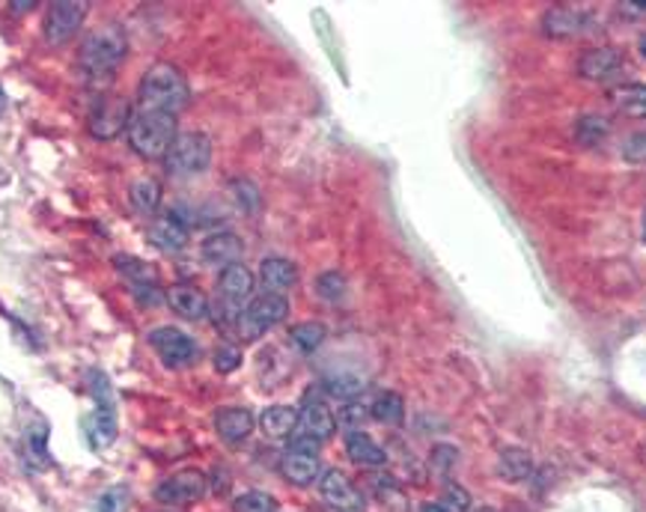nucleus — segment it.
I'll list each match as a JSON object with an SVG mask.
<instances>
[{
	"label": "nucleus",
	"mask_w": 646,
	"mask_h": 512,
	"mask_svg": "<svg viewBox=\"0 0 646 512\" xmlns=\"http://www.w3.org/2000/svg\"><path fill=\"white\" fill-rule=\"evenodd\" d=\"M188 81H185V75L173 63H155L141 78V90H137L141 111L176 116L182 107L188 105Z\"/></svg>",
	"instance_id": "1"
},
{
	"label": "nucleus",
	"mask_w": 646,
	"mask_h": 512,
	"mask_svg": "<svg viewBox=\"0 0 646 512\" xmlns=\"http://www.w3.org/2000/svg\"><path fill=\"white\" fill-rule=\"evenodd\" d=\"M125 54H129V42H125L123 28L105 24L84 39L78 60H81V69L86 75H111L123 63Z\"/></svg>",
	"instance_id": "2"
},
{
	"label": "nucleus",
	"mask_w": 646,
	"mask_h": 512,
	"mask_svg": "<svg viewBox=\"0 0 646 512\" xmlns=\"http://www.w3.org/2000/svg\"><path fill=\"white\" fill-rule=\"evenodd\" d=\"M129 143L132 150L143 158H164L173 141L180 137L176 134V116L173 114H153V111H141L132 116L129 123Z\"/></svg>",
	"instance_id": "3"
},
{
	"label": "nucleus",
	"mask_w": 646,
	"mask_h": 512,
	"mask_svg": "<svg viewBox=\"0 0 646 512\" xmlns=\"http://www.w3.org/2000/svg\"><path fill=\"white\" fill-rule=\"evenodd\" d=\"M164 164L173 176H197L212 164V141L201 132L180 134L164 155Z\"/></svg>",
	"instance_id": "4"
},
{
	"label": "nucleus",
	"mask_w": 646,
	"mask_h": 512,
	"mask_svg": "<svg viewBox=\"0 0 646 512\" xmlns=\"http://www.w3.org/2000/svg\"><path fill=\"white\" fill-rule=\"evenodd\" d=\"M280 471L289 483L295 485H310L319 480V441L314 438L298 436L293 441V447L286 450L284 462H280Z\"/></svg>",
	"instance_id": "5"
},
{
	"label": "nucleus",
	"mask_w": 646,
	"mask_h": 512,
	"mask_svg": "<svg viewBox=\"0 0 646 512\" xmlns=\"http://www.w3.org/2000/svg\"><path fill=\"white\" fill-rule=\"evenodd\" d=\"M286 314H289V304H286L284 295H259L257 301L247 304V310L242 314V334H245L247 340H254L259 334H266L268 328L284 322Z\"/></svg>",
	"instance_id": "6"
},
{
	"label": "nucleus",
	"mask_w": 646,
	"mask_h": 512,
	"mask_svg": "<svg viewBox=\"0 0 646 512\" xmlns=\"http://www.w3.org/2000/svg\"><path fill=\"white\" fill-rule=\"evenodd\" d=\"M86 7L84 0H54L48 7L45 16V39L51 45H63L69 39L75 37L81 21L86 19Z\"/></svg>",
	"instance_id": "7"
},
{
	"label": "nucleus",
	"mask_w": 646,
	"mask_h": 512,
	"mask_svg": "<svg viewBox=\"0 0 646 512\" xmlns=\"http://www.w3.org/2000/svg\"><path fill=\"white\" fill-rule=\"evenodd\" d=\"M206 474L197 471V468H185V471H176L173 477H167L158 489H155V501L167 503V506H182V503L201 501L206 494Z\"/></svg>",
	"instance_id": "8"
},
{
	"label": "nucleus",
	"mask_w": 646,
	"mask_h": 512,
	"mask_svg": "<svg viewBox=\"0 0 646 512\" xmlns=\"http://www.w3.org/2000/svg\"><path fill=\"white\" fill-rule=\"evenodd\" d=\"M150 346H153L155 355H158L167 367H188V363L197 358V342L191 340L185 331H180V328H171V325L155 328V331L150 334Z\"/></svg>",
	"instance_id": "9"
},
{
	"label": "nucleus",
	"mask_w": 646,
	"mask_h": 512,
	"mask_svg": "<svg viewBox=\"0 0 646 512\" xmlns=\"http://www.w3.org/2000/svg\"><path fill=\"white\" fill-rule=\"evenodd\" d=\"M129 123H132V111H129V102L120 95H107L102 102H95L93 114H90V132L102 141L129 132Z\"/></svg>",
	"instance_id": "10"
},
{
	"label": "nucleus",
	"mask_w": 646,
	"mask_h": 512,
	"mask_svg": "<svg viewBox=\"0 0 646 512\" xmlns=\"http://www.w3.org/2000/svg\"><path fill=\"white\" fill-rule=\"evenodd\" d=\"M319 494H322V501L328 506L340 512H363V506H367L363 494L355 489L352 480L342 471H325L319 477Z\"/></svg>",
	"instance_id": "11"
},
{
	"label": "nucleus",
	"mask_w": 646,
	"mask_h": 512,
	"mask_svg": "<svg viewBox=\"0 0 646 512\" xmlns=\"http://www.w3.org/2000/svg\"><path fill=\"white\" fill-rule=\"evenodd\" d=\"M334 429H337V418L331 414V408L325 406L322 397L310 393L305 399V408L298 411V429L295 432L305 438H314V441L322 444L325 438L334 436Z\"/></svg>",
	"instance_id": "12"
},
{
	"label": "nucleus",
	"mask_w": 646,
	"mask_h": 512,
	"mask_svg": "<svg viewBox=\"0 0 646 512\" xmlns=\"http://www.w3.org/2000/svg\"><path fill=\"white\" fill-rule=\"evenodd\" d=\"M221 298H224V307H227L229 316H238V310L250 301V295H254V275H250V268L236 263V266H229L221 272L218 280Z\"/></svg>",
	"instance_id": "13"
},
{
	"label": "nucleus",
	"mask_w": 646,
	"mask_h": 512,
	"mask_svg": "<svg viewBox=\"0 0 646 512\" xmlns=\"http://www.w3.org/2000/svg\"><path fill=\"white\" fill-rule=\"evenodd\" d=\"M242 238L236 236V233H215V236H209L206 242H203L201 254H203V263L212 268H229L236 266L238 259H242Z\"/></svg>",
	"instance_id": "14"
},
{
	"label": "nucleus",
	"mask_w": 646,
	"mask_h": 512,
	"mask_svg": "<svg viewBox=\"0 0 646 512\" xmlns=\"http://www.w3.org/2000/svg\"><path fill=\"white\" fill-rule=\"evenodd\" d=\"M93 399H95V411L93 420L99 432L105 436V441L116 436V402L114 393H111V381L102 372H93Z\"/></svg>",
	"instance_id": "15"
},
{
	"label": "nucleus",
	"mask_w": 646,
	"mask_h": 512,
	"mask_svg": "<svg viewBox=\"0 0 646 512\" xmlns=\"http://www.w3.org/2000/svg\"><path fill=\"white\" fill-rule=\"evenodd\" d=\"M167 304H171L173 314H180L182 319H191V322L206 319V314H209V298H206L197 286L188 284L171 286V289H167Z\"/></svg>",
	"instance_id": "16"
},
{
	"label": "nucleus",
	"mask_w": 646,
	"mask_h": 512,
	"mask_svg": "<svg viewBox=\"0 0 646 512\" xmlns=\"http://www.w3.org/2000/svg\"><path fill=\"white\" fill-rule=\"evenodd\" d=\"M150 245H155L164 254H180L182 247L188 245L185 221H180L176 215H164L162 221H155L153 227H150Z\"/></svg>",
	"instance_id": "17"
},
{
	"label": "nucleus",
	"mask_w": 646,
	"mask_h": 512,
	"mask_svg": "<svg viewBox=\"0 0 646 512\" xmlns=\"http://www.w3.org/2000/svg\"><path fill=\"white\" fill-rule=\"evenodd\" d=\"M578 72L589 81H608V78H617L623 72V58L614 48H596V51H587L581 58Z\"/></svg>",
	"instance_id": "18"
},
{
	"label": "nucleus",
	"mask_w": 646,
	"mask_h": 512,
	"mask_svg": "<svg viewBox=\"0 0 646 512\" xmlns=\"http://www.w3.org/2000/svg\"><path fill=\"white\" fill-rule=\"evenodd\" d=\"M215 429L227 444H242L254 432V414L247 408H221Z\"/></svg>",
	"instance_id": "19"
},
{
	"label": "nucleus",
	"mask_w": 646,
	"mask_h": 512,
	"mask_svg": "<svg viewBox=\"0 0 646 512\" xmlns=\"http://www.w3.org/2000/svg\"><path fill=\"white\" fill-rule=\"evenodd\" d=\"M259 280L266 286L268 293L284 295L286 289H293L295 280H298V268L289 263V259H280V256H268L259 266Z\"/></svg>",
	"instance_id": "20"
},
{
	"label": "nucleus",
	"mask_w": 646,
	"mask_h": 512,
	"mask_svg": "<svg viewBox=\"0 0 646 512\" xmlns=\"http://www.w3.org/2000/svg\"><path fill=\"white\" fill-rule=\"evenodd\" d=\"M346 450H349V459H352L355 465L361 468H381L388 462V453L367 432H361V429L346 436Z\"/></svg>",
	"instance_id": "21"
},
{
	"label": "nucleus",
	"mask_w": 646,
	"mask_h": 512,
	"mask_svg": "<svg viewBox=\"0 0 646 512\" xmlns=\"http://www.w3.org/2000/svg\"><path fill=\"white\" fill-rule=\"evenodd\" d=\"M263 432L275 441H284L298 429V411L293 406H271L263 411Z\"/></svg>",
	"instance_id": "22"
},
{
	"label": "nucleus",
	"mask_w": 646,
	"mask_h": 512,
	"mask_svg": "<svg viewBox=\"0 0 646 512\" xmlns=\"http://www.w3.org/2000/svg\"><path fill=\"white\" fill-rule=\"evenodd\" d=\"M533 471V455L522 447H506L501 459H498V474L510 480V483H522Z\"/></svg>",
	"instance_id": "23"
},
{
	"label": "nucleus",
	"mask_w": 646,
	"mask_h": 512,
	"mask_svg": "<svg viewBox=\"0 0 646 512\" xmlns=\"http://www.w3.org/2000/svg\"><path fill=\"white\" fill-rule=\"evenodd\" d=\"M587 28V19L572 10H552L545 16V33L548 37H581Z\"/></svg>",
	"instance_id": "24"
},
{
	"label": "nucleus",
	"mask_w": 646,
	"mask_h": 512,
	"mask_svg": "<svg viewBox=\"0 0 646 512\" xmlns=\"http://www.w3.org/2000/svg\"><path fill=\"white\" fill-rule=\"evenodd\" d=\"M370 411L372 418L379 420V423H388V427H400L402 420H406V402H402L400 393H393V390L379 393Z\"/></svg>",
	"instance_id": "25"
},
{
	"label": "nucleus",
	"mask_w": 646,
	"mask_h": 512,
	"mask_svg": "<svg viewBox=\"0 0 646 512\" xmlns=\"http://www.w3.org/2000/svg\"><path fill=\"white\" fill-rule=\"evenodd\" d=\"M129 199H132V206L141 215H153L158 206H162V188H158V182L153 180H137L132 182V188H129Z\"/></svg>",
	"instance_id": "26"
},
{
	"label": "nucleus",
	"mask_w": 646,
	"mask_h": 512,
	"mask_svg": "<svg viewBox=\"0 0 646 512\" xmlns=\"http://www.w3.org/2000/svg\"><path fill=\"white\" fill-rule=\"evenodd\" d=\"M611 102L628 116H646V86L628 84L611 90Z\"/></svg>",
	"instance_id": "27"
},
{
	"label": "nucleus",
	"mask_w": 646,
	"mask_h": 512,
	"mask_svg": "<svg viewBox=\"0 0 646 512\" xmlns=\"http://www.w3.org/2000/svg\"><path fill=\"white\" fill-rule=\"evenodd\" d=\"M114 266L120 268L125 277H132L134 284H141V286H155V280H158L153 266H150V263H141V259H134V256H125V254L114 256Z\"/></svg>",
	"instance_id": "28"
},
{
	"label": "nucleus",
	"mask_w": 646,
	"mask_h": 512,
	"mask_svg": "<svg viewBox=\"0 0 646 512\" xmlns=\"http://www.w3.org/2000/svg\"><path fill=\"white\" fill-rule=\"evenodd\" d=\"M325 337H328V331H325V325L319 322L295 325L293 331H289V340H293L301 351H316L325 342Z\"/></svg>",
	"instance_id": "29"
},
{
	"label": "nucleus",
	"mask_w": 646,
	"mask_h": 512,
	"mask_svg": "<svg viewBox=\"0 0 646 512\" xmlns=\"http://www.w3.org/2000/svg\"><path fill=\"white\" fill-rule=\"evenodd\" d=\"M316 293L322 295L325 301H340L342 293H346V277L340 272H325L316 280Z\"/></svg>",
	"instance_id": "30"
},
{
	"label": "nucleus",
	"mask_w": 646,
	"mask_h": 512,
	"mask_svg": "<svg viewBox=\"0 0 646 512\" xmlns=\"http://www.w3.org/2000/svg\"><path fill=\"white\" fill-rule=\"evenodd\" d=\"M277 501L266 492H245L236 498V512H275Z\"/></svg>",
	"instance_id": "31"
},
{
	"label": "nucleus",
	"mask_w": 646,
	"mask_h": 512,
	"mask_svg": "<svg viewBox=\"0 0 646 512\" xmlns=\"http://www.w3.org/2000/svg\"><path fill=\"white\" fill-rule=\"evenodd\" d=\"M438 503L444 506V512H471V494L462 485H447Z\"/></svg>",
	"instance_id": "32"
},
{
	"label": "nucleus",
	"mask_w": 646,
	"mask_h": 512,
	"mask_svg": "<svg viewBox=\"0 0 646 512\" xmlns=\"http://www.w3.org/2000/svg\"><path fill=\"white\" fill-rule=\"evenodd\" d=\"M608 134V120H602V116H587V120H581L578 123V141L581 143H593L599 141Z\"/></svg>",
	"instance_id": "33"
},
{
	"label": "nucleus",
	"mask_w": 646,
	"mask_h": 512,
	"mask_svg": "<svg viewBox=\"0 0 646 512\" xmlns=\"http://www.w3.org/2000/svg\"><path fill=\"white\" fill-rule=\"evenodd\" d=\"M367 418H372V411L363 402H349V406L340 411V423L349 427V432H358V427L367 423Z\"/></svg>",
	"instance_id": "34"
},
{
	"label": "nucleus",
	"mask_w": 646,
	"mask_h": 512,
	"mask_svg": "<svg viewBox=\"0 0 646 512\" xmlns=\"http://www.w3.org/2000/svg\"><path fill=\"white\" fill-rule=\"evenodd\" d=\"M623 158L635 164H646V132L632 134V137L623 143Z\"/></svg>",
	"instance_id": "35"
},
{
	"label": "nucleus",
	"mask_w": 646,
	"mask_h": 512,
	"mask_svg": "<svg viewBox=\"0 0 646 512\" xmlns=\"http://www.w3.org/2000/svg\"><path fill=\"white\" fill-rule=\"evenodd\" d=\"M328 390H331L334 397L349 399V397H355V393H361L363 385H361V379H352V376H346V379H334L331 385H328Z\"/></svg>",
	"instance_id": "36"
},
{
	"label": "nucleus",
	"mask_w": 646,
	"mask_h": 512,
	"mask_svg": "<svg viewBox=\"0 0 646 512\" xmlns=\"http://www.w3.org/2000/svg\"><path fill=\"white\" fill-rule=\"evenodd\" d=\"M457 450L453 447H435L432 450V465L438 468V471H450V468L457 465Z\"/></svg>",
	"instance_id": "37"
},
{
	"label": "nucleus",
	"mask_w": 646,
	"mask_h": 512,
	"mask_svg": "<svg viewBox=\"0 0 646 512\" xmlns=\"http://www.w3.org/2000/svg\"><path fill=\"white\" fill-rule=\"evenodd\" d=\"M238 361H242V355L236 349H221L215 355V363H218L221 372H233L238 367Z\"/></svg>",
	"instance_id": "38"
},
{
	"label": "nucleus",
	"mask_w": 646,
	"mask_h": 512,
	"mask_svg": "<svg viewBox=\"0 0 646 512\" xmlns=\"http://www.w3.org/2000/svg\"><path fill=\"white\" fill-rule=\"evenodd\" d=\"M123 503H125V492L120 489V492H107L105 498H102V503H99V510L102 512H123Z\"/></svg>",
	"instance_id": "39"
},
{
	"label": "nucleus",
	"mask_w": 646,
	"mask_h": 512,
	"mask_svg": "<svg viewBox=\"0 0 646 512\" xmlns=\"http://www.w3.org/2000/svg\"><path fill=\"white\" fill-rule=\"evenodd\" d=\"M10 7H12V10H16V12H28L30 7H37V3H33V0H12Z\"/></svg>",
	"instance_id": "40"
},
{
	"label": "nucleus",
	"mask_w": 646,
	"mask_h": 512,
	"mask_svg": "<svg viewBox=\"0 0 646 512\" xmlns=\"http://www.w3.org/2000/svg\"><path fill=\"white\" fill-rule=\"evenodd\" d=\"M420 512H444V506H441V503H423Z\"/></svg>",
	"instance_id": "41"
},
{
	"label": "nucleus",
	"mask_w": 646,
	"mask_h": 512,
	"mask_svg": "<svg viewBox=\"0 0 646 512\" xmlns=\"http://www.w3.org/2000/svg\"><path fill=\"white\" fill-rule=\"evenodd\" d=\"M0 99H3V93H0Z\"/></svg>",
	"instance_id": "42"
}]
</instances>
